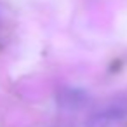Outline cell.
Returning <instances> with one entry per match:
<instances>
[{
    "mask_svg": "<svg viewBox=\"0 0 127 127\" xmlns=\"http://www.w3.org/2000/svg\"><path fill=\"white\" fill-rule=\"evenodd\" d=\"M2 18H4V7L0 5V21H2Z\"/></svg>",
    "mask_w": 127,
    "mask_h": 127,
    "instance_id": "1",
    "label": "cell"
}]
</instances>
